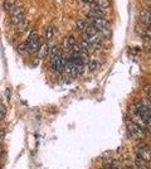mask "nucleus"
Returning <instances> with one entry per match:
<instances>
[{"label":"nucleus","mask_w":151,"mask_h":169,"mask_svg":"<svg viewBox=\"0 0 151 169\" xmlns=\"http://www.w3.org/2000/svg\"><path fill=\"white\" fill-rule=\"evenodd\" d=\"M137 158L142 159L145 162L151 160V149L145 144H140L137 147Z\"/></svg>","instance_id":"39448f33"},{"label":"nucleus","mask_w":151,"mask_h":169,"mask_svg":"<svg viewBox=\"0 0 151 169\" xmlns=\"http://www.w3.org/2000/svg\"><path fill=\"white\" fill-rule=\"evenodd\" d=\"M77 43L74 39V37L73 35H68V37H65V38L63 39V48L65 51H72L73 48V46Z\"/></svg>","instance_id":"6e6552de"},{"label":"nucleus","mask_w":151,"mask_h":169,"mask_svg":"<svg viewBox=\"0 0 151 169\" xmlns=\"http://www.w3.org/2000/svg\"><path fill=\"white\" fill-rule=\"evenodd\" d=\"M28 46V49H29V53H35L38 49H39V39H38V34L37 32H32L29 38L25 42Z\"/></svg>","instance_id":"20e7f679"},{"label":"nucleus","mask_w":151,"mask_h":169,"mask_svg":"<svg viewBox=\"0 0 151 169\" xmlns=\"http://www.w3.org/2000/svg\"><path fill=\"white\" fill-rule=\"evenodd\" d=\"M83 3H86V4H93L94 1H96V0H82Z\"/></svg>","instance_id":"5701e85b"},{"label":"nucleus","mask_w":151,"mask_h":169,"mask_svg":"<svg viewBox=\"0 0 151 169\" xmlns=\"http://www.w3.org/2000/svg\"><path fill=\"white\" fill-rule=\"evenodd\" d=\"M135 168H136V169H149L147 162H145V160H142V159L137 158V159L135 160Z\"/></svg>","instance_id":"ddd939ff"},{"label":"nucleus","mask_w":151,"mask_h":169,"mask_svg":"<svg viewBox=\"0 0 151 169\" xmlns=\"http://www.w3.org/2000/svg\"><path fill=\"white\" fill-rule=\"evenodd\" d=\"M88 22L87 20H84V19H77L74 23V27H76V29H78V30H82L84 32L86 30V28L88 27Z\"/></svg>","instance_id":"9b49d317"},{"label":"nucleus","mask_w":151,"mask_h":169,"mask_svg":"<svg viewBox=\"0 0 151 169\" xmlns=\"http://www.w3.org/2000/svg\"><path fill=\"white\" fill-rule=\"evenodd\" d=\"M25 18V9L24 6H15L10 10V19L13 24H19L20 22L24 20Z\"/></svg>","instance_id":"7ed1b4c3"},{"label":"nucleus","mask_w":151,"mask_h":169,"mask_svg":"<svg viewBox=\"0 0 151 169\" xmlns=\"http://www.w3.org/2000/svg\"><path fill=\"white\" fill-rule=\"evenodd\" d=\"M18 25V32H20V33H23V32H25L27 30V28H28V22H20L19 24H17Z\"/></svg>","instance_id":"f3484780"},{"label":"nucleus","mask_w":151,"mask_h":169,"mask_svg":"<svg viewBox=\"0 0 151 169\" xmlns=\"http://www.w3.org/2000/svg\"><path fill=\"white\" fill-rule=\"evenodd\" d=\"M0 169H1V165H0Z\"/></svg>","instance_id":"c85d7f7f"},{"label":"nucleus","mask_w":151,"mask_h":169,"mask_svg":"<svg viewBox=\"0 0 151 169\" xmlns=\"http://www.w3.org/2000/svg\"><path fill=\"white\" fill-rule=\"evenodd\" d=\"M126 120H127V130H129V133L132 135V136L136 138V139H144L146 136V133L137 124H135L134 121H131L129 117H127Z\"/></svg>","instance_id":"f03ea898"},{"label":"nucleus","mask_w":151,"mask_h":169,"mask_svg":"<svg viewBox=\"0 0 151 169\" xmlns=\"http://www.w3.org/2000/svg\"><path fill=\"white\" fill-rule=\"evenodd\" d=\"M150 53H151V48H150Z\"/></svg>","instance_id":"cd10ccee"},{"label":"nucleus","mask_w":151,"mask_h":169,"mask_svg":"<svg viewBox=\"0 0 151 169\" xmlns=\"http://www.w3.org/2000/svg\"><path fill=\"white\" fill-rule=\"evenodd\" d=\"M3 136H4V131H0V140L3 139Z\"/></svg>","instance_id":"393cba45"},{"label":"nucleus","mask_w":151,"mask_h":169,"mask_svg":"<svg viewBox=\"0 0 151 169\" xmlns=\"http://www.w3.org/2000/svg\"><path fill=\"white\" fill-rule=\"evenodd\" d=\"M5 114H6V110L4 109V106L1 105V106H0V119H3V117L5 116Z\"/></svg>","instance_id":"aec40b11"},{"label":"nucleus","mask_w":151,"mask_h":169,"mask_svg":"<svg viewBox=\"0 0 151 169\" xmlns=\"http://www.w3.org/2000/svg\"><path fill=\"white\" fill-rule=\"evenodd\" d=\"M37 53H38V58H45L49 54V47L47 43L44 44H40L39 46V49L37 51Z\"/></svg>","instance_id":"1a4fd4ad"},{"label":"nucleus","mask_w":151,"mask_h":169,"mask_svg":"<svg viewBox=\"0 0 151 169\" xmlns=\"http://www.w3.org/2000/svg\"><path fill=\"white\" fill-rule=\"evenodd\" d=\"M18 52H19V53H22V54H25V53L29 52V49H28L27 43H20V44H19V46H18Z\"/></svg>","instance_id":"dca6fc26"},{"label":"nucleus","mask_w":151,"mask_h":169,"mask_svg":"<svg viewBox=\"0 0 151 169\" xmlns=\"http://www.w3.org/2000/svg\"><path fill=\"white\" fill-rule=\"evenodd\" d=\"M55 32H57V29H55L54 25H48V27H47V29H45V39L50 40L54 37Z\"/></svg>","instance_id":"f8f14e48"},{"label":"nucleus","mask_w":151,"mask_h":169,"mask_svg":"<svg viewBox=\"0 0 151 169\" xmlns=\"http://www.w3.org/2000/svg\"><path fill=\"white\" fill-rule=\"evenodd\" d=\"M91 19V25H93L94 28H97L98 30H103L110 28L108 25V22L105 19V18H97V17H88Z\"/></svg>","instance_id":"423d86ee"},{"label":"nucleus","mask_w":151,"mask_h":169,"mask_svg":"<svg viewBox=\"0 0 151 169\" xmlns=\"http://www.w3.org/2000/svg\"><path fill=\"white\" fill-rule=\"evenodd\" d=\"M15 3H17V0H5V3H4V9L8 12L13 10V9L15 8Z\"/></svg>","instance_id":"4468645a"},{"label":"nucleus","mask_w":151,"mask_h":169,"mask_svg":"<svg viewBox=\"0 0 151 169\" xmlns=\"http://www.w3.org/2000/svg\"><path fill=\"white\" fill-rule=\"evenodd\" d=\"M141 102H142V104L147 107V109H150L151 110V100L150 98H147V100H146V98H142V100H141Z\"/></svg>","instance_id":"6ab92c4d"},{"label":"nucleus","mask_w":151,"mask_h":169,"mask_svg":"<svg viewBox=\"0 0 151 169\" xmlns=\"http://www.w3.org/2000/svg\"><path fill=\"white\" fill-rule=\"evenodd\" d=\"M0 155H1V150H0Z\"/></svg>","instance_id":"bb28decb"},{"label":"nucleus","mask_w":151,"mask_h":169,"mask_svg":"<svg viewBox=\"0 0 151 169\" xmlns=\"http://www.w3.org/2000/svg\"><path fill=\"white\" fill-rule=\"evenodd\" d=\"M124 169H136V168H135V165H134V167H132V165H129V167H125Z\"/></svg>","instance_id":"b1692460"},{"label":"nucleus","mask_w":151,"mask_h":169,"mask_svg":"<svg viewBox=\"0 0 151 169\" xmlns=\"http://www.w3.org/2000/svg\"><path fill=\"white\" fill-rule=\"evenodd\" d=\"M146 35H147L149 38H151V25H149L146 28Z\"/></svg>","instance_id":"412c9836"},{"label":"nucleus","mask_w":151,"mask_h":169,"mask_svg":"<svg viewBox=\"0 0 151 169\" xmlns=\"http://www.w3.org/2000/svg\"><path fill=\"white\" fill-rule=\"evenodd\" d=\"M49 54H50V64H52L53 71L55 72L64 71V57H63L62 51L58 47L54 46L49 49Z\"/></svg>","instance_id":"f257e3e1"},{"label":"nucleus","mask_w":151,"mask_h":169,"mask_svg":"<svg viewBox=\"0 0 151 169\" xmlns=\"http://www.w3.org/2000/svg\"><path fill=\"white\" fill-rule=\"evenodd\" d=\"M97 67H98V62H97V61H94V59L89 61V63H88V68H89V71H91V72L96 71V68H97Z\"/></svg>","instance_id":"a211bd4d"},{"label":"nucleus","mask_w":151,"mask_h":169,"mask_svg":"<svg viewBox=\"0 0 151 169\" xmlns=\"http://www.w3.org/2000/svg\"><path fill=\"white\" fill-rule=\"evenodd\" d=\"M146 91H147V93H149V98L151 100V86H147V87H146Z\"/></svg>","instance_id":"4be33fe9"},{"label":"nucleus","mask_w":151,"mask_h":169,"mask_svg":"<svg viewBox=\"0 0 151 169\" xmlns=\"http://www.w3.org/2000/svg\"><path fill=\"white\" fill-rule=\"evenodd\" d=\"M101 9H106V8H110L111 6V1L110 0H96L94 1Z\"/></svg>","instance_id":"2eb2a0df"},{"label":"nucleus","mask_w":151,"mask_h":169,"mask_svg":"<svg viewBox=\"0 0 151 169\" xmlns=\"http://www.w3.org/2000/svg\"><path fill=\"white\" fill-rule=\"evenodd\" d=\"M149 12H151V5H150V6H149Z\"/></svg>","instance_id":"a878e982"},{"label":"nucleus","mask_w":151,"mask_h":169,"mask_svg":"<svg viewBox=\"0 0 151 169\" xmlns=\"http://www.w3.org/2000/svg\"><path fill=\"white\" fill-rule=\"evenodd\" d=\"M88 17H97V18H105L103 9H101L97 4H91V10L88 13Z\"/></svg>","instance_id":"0eeeda50"},{"label":"nucleus","mask_w":151,"mask_h":169,"mask_svg":"<svg viewBox=\"0 0 151 169\" xmlns=\"http://www.w3.org/2000/svg\"><path fill=\"white\" fill-rule=\"evenodd\" d=\"M140 19L142 23H145V24H149L151 25V12L149 10H142L140 14Z\"/></svg>","instance_id":"9d476101"}]
</instances>
